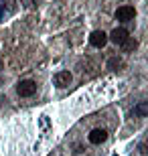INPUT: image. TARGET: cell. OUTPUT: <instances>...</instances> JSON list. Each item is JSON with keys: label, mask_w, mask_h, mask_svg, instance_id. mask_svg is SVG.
Wrapping results in <instances>:
<instances>
[{"label": "cell", "mask_w": 148, "mask_h": 156, "mask_svg": "<svg viewBox=\"0 0 148 156\" xmlns=\"http://www.w3.org/2000/svg\"><path fill=\"white\" fill-rule=\"evenodd\" d=\"M34 91H37V83L33 79H24L16 85V93L20 98H31V95H34Z\"/></svg>", "instance_id": "cell-1"}, {"label": "cell", "mask_w": 148, "mask_h": 156, "mask_svg": "<svg viewBox=\"0 0 148 156\" xmlns=\"http://www.w3.org/2000/svg\"><path fill=\"white\" fill-rule=\"evenodd\" d=\"M134 16H136L134 6H120L116 10V20H120V23H130V20H134Z\"/></svg>", "instance_id": "cell-2"}, {"label": "cell", "mask_w": 148, "mask_h": 156, "mask_svg": "<svg viewBox=\"0 0 148 156\" xmlns=\"http://www.w3.org/2000/svg\"><path fill=\"white\" fill-rule=\"evenodd\" d=\"M89 43H91V47H96V49H103L106 43H108V35H106L103 30H93L89 35Z\"/></svg>", "instance_id": "cell-3"}, {"label": "cell", "mask_w": 148, "mask_h": 156, "mask_svg": "<svg viewBox=\"0 0 148 156\" xmlns=\"http://www.w3.org/2000/svg\"><path fill=\"white\" fill-rule=\"evenodd\" d=\"M128 37H130V33H128L126 29H114V30L108 35V41H112L114 45H122V43H124Z\"/></svg>", "instance_id": "cell-4"}, {"label": "cell", "mask_w": 148, "mask_h": 156, "mask_svg": "<svg viewBox=\"0 0 148 156\" xmlns=\"http://www.w3.org/2000/svg\"><path fill=\"white\" fill-rule=\"evenodd\" d=\"M87 138H89L91 144H102V142H106V138H108V132H106L103 128H96V130L89 132Z\"/></svg>", "instance_id": "cell-5"}, {"label": "cell", "mask_w": 148, "mask_h": 156, "mask_svg": "<svg viewBox=\"0 0 148 156\" xmlns=\"http://www.w3.org/2000/svg\"><path fill=\"white\" fill-rule=\"evenodd\" d=\"M71 79H73V75H71L69 71H59L57 75L53 77V81H55V85H57V87H69Z\"/></svg>", "instance_id": "cell-6"}, {"label": "cell", "mask_w": 148, "mask_h": 156, "mask_svg": "<svg viewBox=\"0 0 148 156\" xmlns=\"http://www.w3.org/2000/svg\"><path fill=\"white\" fill-rule=\"evenodd\" d=\"M122 51L124 53H132V51H136V47H138V41L134 39V37H128V39L124 41V43H122Z\"/></svg>", "instance_id": "cell-7"}, {"label": "cell", "mask_w": 148, "mask_h": 156, "mask_svg": "<svg viewBox=\"0 0 148 156\" xmlns=\"http://www.w3.org/2000/svg\"><path fill=\"white\" fill-rule=\"evenodd\" d=\"M126 67V63H124V59H120V57H112L108 61V69H112V71H122Z\"/></svg>", "instance_id": "cell-8"}, {"label": "cell", "mask_w": 148, "mask_h": 156, "mask_svg": "<svg viewBox=\"0 0 148 156\" xmlns=\"http://www.w3.org/2000/svg\"><path fill=\"white\" fill-rule=\"evenodd\" d=\"M134 116H148V101H142V104H138L134 110H132Z\"/></svg>", "instance_id": "cell-9"}, {"label": "cell", "mask_w": 148, "mask_h": 156, "mask_svg": "<svg viewBox=\"0 0 148 156\" xmlns=\"http://www.w3.org/2000/svg\"><path fill=\"white\" fill-rule=\"evenodd\" d=\"M138 150H140V154H148V138L138 144Z\"/></svg>", "instance_id": "cell-10"}, {"label": "cell", "mask_w": 148, "mask_h": 156, "mask_svg": "<svg viewBox=\"0 0 148 156\" xmlns=\"http://www.w3.org/2000/svg\"><path fill=\"white\" fill-rule=\"evenodd\" d=\"M2 69H4V65H2V61H0V71H2Z\"/></svg>", "instance_id": "cell-11"}, {"label": "cell", "mask_w": 148, "mask_h": 156, "mask_svg": "<svg viewBox=\"0 0 148 156\" xmlns=\"http://www.w3.org/2000/svg\"><path fill=\"white\" fill-rule=\"evenodd\" d=\"M0 18H2V4H0Z\"/></svg>", "instance_id": "cell-12"}]
</instances>
